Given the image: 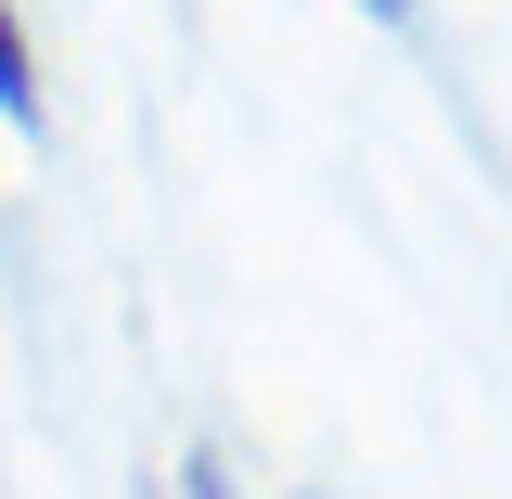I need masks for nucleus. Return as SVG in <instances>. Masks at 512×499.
<instances>
[{"label":"nucleus","instance_id":"nucleus-1","mask_svg":"<svg viewBox=\"0 0 512 499\" xmlns=\"http://www.w3.org/2000/svg\"><path fill=\"white\" fill-rule=\"evenodd\" d=\"M0 128H39V52H26V13L0 0Z\"/></svg>","mask_w":512,"mask_h":499},{"label":"nucleus","instance_id":"nucleus-2","mask_svg":"<svg viewBox=\"0 0 512 499\" xmlns=\"http://www.w3.org/2000/svg\"><path fill=\"white\" fill-rule=\"evenodd\" d=\"M372 13H384V26H410V13H423V0H372Z\"/></svg>","mask_w":512,"mask_h":499}]
</instances>
